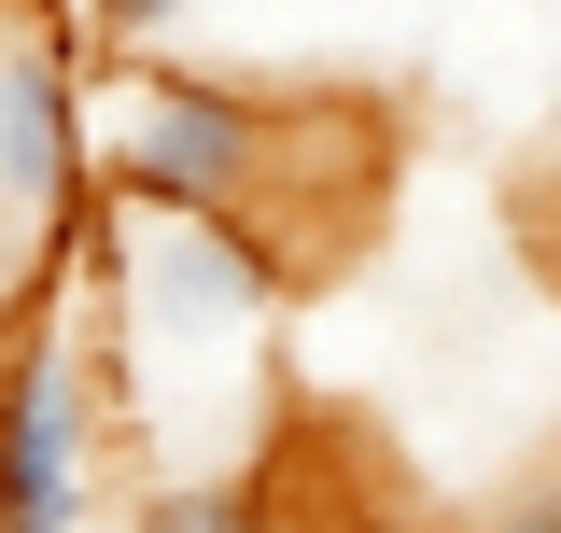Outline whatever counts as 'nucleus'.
<instances>
[{"label":"nucleus","instance_id":"nucleus-1","mask_svg":"<svg viewBox=\"0 0 561 533\" xmlns=\"http://www.w3.org/2000/svg\"><path fill=\"white\" fill-rule=\"evenodd\" d=\"M99 295V379L113 421H140L169 464L154 477H210V464H267V337L295 309V266L239 225H183V211H113V239L84 266Z\"/></svg>","mask_w":561,"mask_h":533},{"label":"nucleus","instance_id":"nucleus-2","mask_svg":"<svg viewBox=\"0 0 561 533\" xmlns=\"http://www.w3.org/2000/svg\"><path fill=\"white\" fill-rule=\"evenodd\" d=\"M337 113H309V99H280L253 70H197V57H140L113 84V113H99V183L113 211H183V225H239V239H267L295 266V239H337L351 225V169Z\"/></svg>","mask_w":561,"mask_h":533},{"label":"nucleus","instance_id":"nucleus-3","mask_svg":"<svg viewBox=\"0 0 561 533\" xmlns=\"http://www.w3.org/2000/svg\"><path fill=\"white\" fill-rule=\"evenodd\" d=\"M99 450H113L99 337L57 324V309H28V324L0 337V533H84Z\"/></svg>","mask_w":561,"mask_h":533},{"label":"nucleus","instance_id":"nucleus-4","mask_svg":"<svg viewBox=\"0 0 561 533\" xmlns=\"http://www.w3.org/2000/svg\"><path fill=\"white\" fill-rule=\"evenodd\" d=\"M127 533H309V520H295V477L267 450V464H210V477H140Z\"/></svg>","mask_w":561,"mask_h":533},{"label":"nucleus","instance_id":"nucleus-5","mask_svg":"<svg viewBox=\"0 0 561 533\" xmlns=\"http://www.w3.org/2000/svg\"><path fill=\"white\" fill-rule=\"evenodd\" d=\"M169 29H183V0H99V43H113V57H154Z\"/></svg>","mask_w":561,"mask_h":533},{"label":"nucleus","instance_id":"nucleus-6","mask_svg":"<svg viewBox=\"0 0 561 533\" xmlns=\"http://www.w3.org/2000/svg\"><path fill=\"white\" fill-rule=\"evenodd\" d=\"M309 533H393V520H309Z\"/></svg>","mask_w":561,"mask_h":533},{"label":"nucleus","instance_id":"nucleus-7","mask_svg":"<svg viewBox=\"0 0 561 533\" xmlns=\"http://www.w3.org/2000/svg\"><path fill=\"white\" fill-rule=\"evenodd\" d=\"M548 533H561V477H548Z\"/></svg>","mask_w":561,"mask_h":533}]
</instances>
